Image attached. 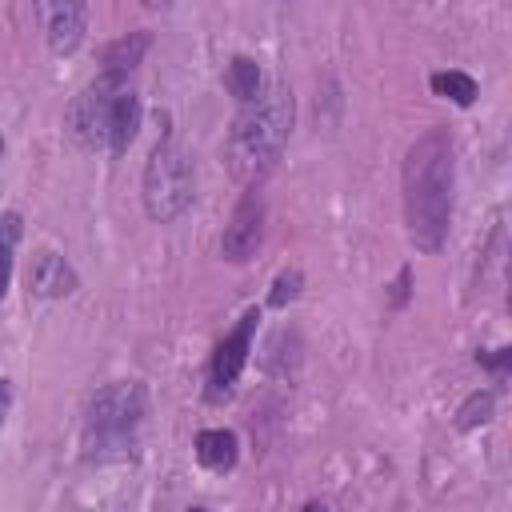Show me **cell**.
I'll return each mask as SVG.
<instances>
[{
	"mask_svg": "<svg viewBox=\"0 0 512 512\" xmlns=\"http://www.w3.org/2000/svg\"><path fill=\"white\" fill-rule=\"evenodd\" d=\"M404 224L420 252H440L452 228V188H456V148L448 128H428L404 152Z\"/></svg>",
	"mask_w": 512,
	"mask_h": 512,
	"instance_id": "6da1fadb",
	"label": "cell"
},
{
	"mask_svg": "<svg viewBox=\"0 0 512 512\" xmlns=\"http://www.w3.org/2000/svg\"><path fill=\"white\" fill-rule=\"evenodd\" d=\"M292 124H296V96L280 80L264 84L260 100L244 104L232 116L224 160H228L232 176L244 188H260L264 176L280 164V156L288 148V136H292Z\"/></svg>",
	"mask_w": 512,
	"mask_h": 512,
	"instance_id": "7a4b0ae2",
	"label": "cell"
},
{
	"mask_svg": "<svg viewBox=\"0 0 512 512\" xmlns=\"http://www.w3.org/2000/svg\"><path fill=\"white\" fill-rule=\"evenodd\" d=\"M140 116L144 104L136 96V88H128V80L120 76H96L92 84H84L64 112V128L76 140V148L84 152H108V156H124L140 132Z\"/></svg>",
	"mask_w": 512,
	"mask_h": 512,
	"instance_id": "3957f363",
	"label": "cell"
},
{
	"mask_svg": "<svg viewBox=\"0 0 512 512\" xmlns=\"http://www.w3.org/2000/svg\"><path fill=\"white\" fill-rule=\"evenodd\" d=\"M148 416V388L140 380L104 384L84 408V456L88 460H124L140 440V424Z\"/></svg>",
	"mask_w": 512,
	"mask_h": 512,
	"instance_id": "277c9868",
	"label": "cell"
},
{
	"mask_svg": "<svg viewBox=\"0 0 512 512\" xmlns=\"http://www.w3.org/2000/svg\"><path fill=\"white\" fill-rule=\"evenodd\" d=\"M196 196V156L168 132L152 144L140 176V204L144 216L156 224H172L176 216L188 212Z\"/></svg>",
	"mask_w": 512,
	"mask_h": 512,
	"instance_id": "5b68a950",
	"label": "cell"
},
{
	"mask_svg": "<svg viewBox=\"0 0 512 512\" xmlns=\"http://www.w3.org/2000/svg\"><path fill=\"white\" fill-rule=\"evenodd\" d=\"M256 324H260V308H244V316L236 320L232 332L220 336V344L212 348V360H208V380H204V400L208 404H224L248 364V352H252V336H256Z\"/></svg>",
	"mask_w": 512,
	"mask_h": 512,
	"instance_id": "8992f818",
	"label": "cell"
},
{
	"mask_svg": "<svg viewBox=\"0 0 512 512\" xmlns=\"http://www.w3.org/2000/svg\"><path fill=\"white\" fill-rule=\"evenodd\" d=\"M264 192L260 188H244V196L236 200L228 224H224V236H220V256L228 264H248L260 244H264Z\"/></svg>",
	"mask_w": 512,
	"mask_h": 512,
	"instance_id": "52a82bcc",
	"label": "cell"
},
{
	"mask_svg": "<svg viewBox=\"0 0 512 512\" xmlns=\"http://www.w3.org/2000/svg\"><path fill=\"white\" fill-rule=\"evenodd\" d=\"M76 288H80V276H76V268L60 252L40 248L32 256V264H28V296H36V300H64Z\"/></svg>",
	"mask_w": 512,
	"mask_h": 512,
	"instance_id": "ba28073f",
	"label": "cell"
},
{
	"mask_svg": "<svg viewBox=\"0 0 512 512\" xmlns=\"http://www.w3.org/2000/svg\"><path fill=\"white\" fill-rule=\"evenodd\" d=\"M84 32H88V8L80 0H60L44 8V36L56 56H72L84 44Z\"/></svg>",
	"mask_w": 512,
	"mask_h": 512,
	"instance_id": "9c48e42d",
	"label": "cell"
},
{
	"mask_svg": "<svg viewBox=\"0 0 512 512\" xmlns=\"http://www.w3.org/2000/svg\"><path fill=\"white\" fill-rule=\"evenodd\" d=\"M196 464L208 472H232L240 460V436L232 428H200L192 440Z\"/></svg>",
	"mask_w": 512,
	"mask_h": 512,
	"instance_id": "30bf717a",
	"label": "cell"
},
{
	"mask_svg": "<svg viewBox=\"0 0 512 512\" xmlns=\"http://www.w3.org/2000/svg\"><path fill=\"white\" fill-rule=\"evenodd\" d=\"M148 48H152V32H144V28L116 36V40L100 52V72H104V76H120V80H128L132 68L144 60Z\"/></svg>",
	"mask_w": 512,
	"mask_h": 512,
	"instance_id": "8fae6325",
	"label": "cell"
},
{
	"mask_svg": "<svg viewBox=\"0 0 512 512\" xmlns=\"http://www.w3.org/2000/svg\"><path fill=\"white\" fill-rule=\"evenodd\" d=\"M224 88H228V96L240 108L252 104V100H260V92H264V68H260V60L256 56H232L228 68H224Z\"/></svg>",
	"mask_w": 512,
	"mask_h": 512,
	"instance_id": "7c38bea8",
	"label": "cell"
},
{
	"mask_svg": "<svg viewBox=\"0 0 512 512\" xmlns=\"http://www.w3.org/2000/svg\"><path fill=\"white\" fill-rule=\"evenodd\" d=\"M428 88H432L436 96L452 100L456 108H472V104H476V96H480V84H476V76H468V72H460V68H444V72H432V76H428Z\"/></svg>",
	"mask_w": 512,
	"mask_h": 512,
	"instance_id": "4fadbf2b",
	"label": "cell"
},
{
	"mask_svg": "<svg viewBox=\"0 0 512 512\" xmlns=\"http://www.w3.org/2000/svg\"><path fill=\"white\" fill-rule=\"evenodd\" d=\"M24 232V220L20 212H4L0 216V300L8 296V284H12V252H16V240Z\"/></svg>",
	"mask_w": 512,
	"mask_h": 512,
	"instance_id": "5bb4252c",
	"label": "cell"
},
{
	"mask_svg": "<svg viewBox=\"0 0 512 512\" xmlns=\"http://www.w3.org/2000/svg\"><path fill=\"white\" fill-rule=\"evenodd\" d=\"M492 412H496V392H492V388H476V392L456 408V428H460V432H472V428L488 424Z\"/></svg>",
	"mask_w": 512,
	"mask_h": 512,
	"instance_id": "9a60e30c",
	"label": "cell"
},
{
	"mask_svg": "<svg viewBox=\"0 0 512 512\" xmlns=\"http://www.w3.org/2000/svg\"><path fill=\"white\" fill-rule=\"evenodd\" d=\"M300 288H304V272H300V268L276 272V280H272V288H268V308H288V304L300 296Z\"/></svg>",
	"mask_w": 512,
	"mask_h": 512,
	"instance_id": "2e32d148",
	"label": "cell"
},
{
	"mask_svg": "<svg viewBox=\"0 0 512 512\" xmlns=\"http://www.w3.org/2000/svg\"><path fill=\"white\" fill-rule=\"evenodd\" d=\"M476 364L480 368H488L496 380H504L508 376V368H512V348H496V352H476Z\"/></svg>",
	"mask_w": 512,
	"mask_h": 512,
	"instance_id": "e0dca14e",
	"label": "cell"
},
{
	"mask_svg": "<svg viewBox=\"0 0 512 512\" xmlns=\"http://www.w3.org/2000/svg\"><path fill=\"white\" fill-rule=\"evenodd\" d=\"M408 296H412V268L404 264V268L396 272V280H392V300H388V308L400 312V308L408 304Z\"/></svg>",
	"mask_w": 512,
	"mask_h": 512,
	"instance_id": "ac0fdd59",
	"label": "cell"
},
{
	"mask_svg": "<svg viewBox=\"0 0 512 512\" xmlns=\"http://www.w3.org/2000/svg\"><path fill=\"white\" fill-rule=\"evenodd\" d=\"M8 412H12V380H8V376H0V428H4Z\"/></svg>",
	"mask_w": 512,
	"mask_h": 512,
	"instance_id": "d6986e66",
	"label": "cell"
},
{
	"mask_svg": "<svg viewBox=\"0 0 512 512\" xmlns=\"http://www.w3.org/2000/svg\"><path fill=\"white\" fill-rule=\"evenodd\" d=\"M300 512H328V504H324V500H308Z\"/></svg>",
	"mask_w": 512,
	"mask_h": 512,
	"instance_id": "ffe728a7",
	"label": "cell"
},
{
	"mask_svg": "<svg viewBox=\"0 0 512 512\" xmlns=\"http://www.w3.org/2000/svg\"><path fill=\"white\" fill-rule=\"evenodd\" d=\"M184 512H208V508H204V504H192V508H184Z\"/></svg>",
	"mask_w": 512,
	"mask_h": 512,
	"instance_id": "44dd1931",
	"label": "cell"
},
{
	"mask_svg": "<svg viewBox=\"0 0 512 512\" xmlns=\"http://www.w3.org/2000/svg\"><path fill=\"white\" fill-rule=\"evenodd\" d=\"M0 156H4V140H0Z\"/></svg>",
	"mask_w": 512,
	"mask_h": 512,
	"instance_id": "7402d4cb",
	"label": "cell"
}]
</instances>
